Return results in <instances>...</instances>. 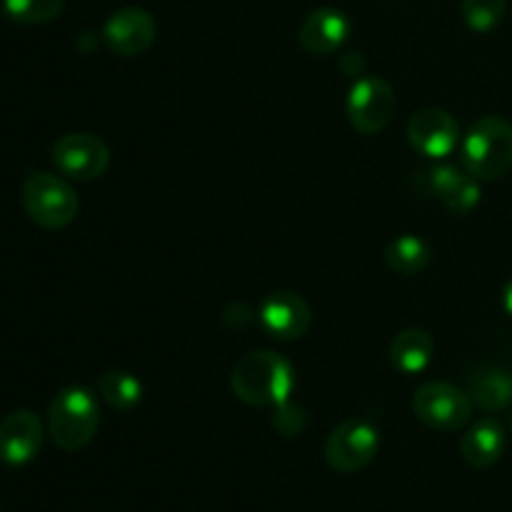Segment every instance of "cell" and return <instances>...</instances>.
Here are the masks:
<instances>
[{"label":"cell","mask_w":512,"mask_h":512,"mask_svg":"<svg viewBox=\"0 0 512 512\" xmlns=\"http://www.w3.org/2000/svg\"><path fill=\"white\" fill-rule=\"evenodd\" d=\"M258 323L265 335L278 340L303 338L313 323L310 305L295 293H273L260 303Z\"/></svg>","instance_id":"obj_11"},{"label":"cell","mask_w":512,"mask_h":512,"mask_svg":"<svg viewBox=\"0 0 512 512\" xmlns=\"http://www.w3.org/2000/svg\"><path fill=\"white\" fill-rule=\"evenodd\" d=\"M100 425V405L88 388H65L48 410V433L60 450H80L93 440Z\"/></svg>","instance_id":"obj_2"},{"label":"cell","mask_w":512,"mask_h":512,"mask_svg":"<svg viewBox=\"0 0 512 512\" xmlns=\"http://www.w3.org/2000/svg\"><path fill=\"white\" fill-rule=\"evenodd\" d=\"M233 393L238 400L253 408H265V405H283L288 403L295 390V370L283 355L270 353V350H258L248 353L233 368Z\"/></svg>","instance_id":"obj_1"},{"label":"cell","mask_w":512,"mask_h":512,"mask_svg":"<svg viewBox=\"0 0 512 512\" xmlns=\"http://www.w3.org/2000/svg\"><path fill=\"white\" fill-rule=\"evenodd\" d=\"M385 263L393 273L415 275L428 268L430 245L420 235H400V238L390 240L385 248Z\"/></svg>","instance_id":"obj_18"},{"label":"cell","mask_w":512,"mask_h":512,"mask_svg":"<svg viewBox=\"0 0 512 512\" xmlns=\"http://www.w3.org/2000/svg\"><path fill=\"white\" fill-rule=\"evenodd\" d=\"M23 210L40 228L60 230L68 228L78 215V195L68 180L53 173H30L20 190Z\"/></svg>","instance_id":"obj_4"},{"label":"cell","mask_w":512,"mask_h":512,"mask_svg":"<svg viewBox=\"0 0 512 512\" xmlns=\"http://www.w3.org/2000/svg\"><path fill=\"white\" fill-rule=\"evenodd\" d=\"M463 168L478 180H498L512 168V125L508 120L480 118L463 140Z\"/></svg>","instance_id":"obj_3"},{"label":"cell","mask_w":512,"mask_h":512,"mask_svg":"<svg viewBox=\"0 0 512 512\" xmlns=\"http://www.w3.org/2000/svg\"><path fill=\"white\" fill-rule=\"evenodd\" d=\"M378 450V428L365 418L345 420L325 440V460L338 473H358L373 463Z\"/></svg>","instance_id":"obj_6"},{"label":"cell","mask_w":512,"mask_h":512,"mask_svg":"<svg viewBox=\"0 0 512 512\" xmlns=\"http://www.w3.org/2000/svg\"><path fill=\"white\" fill-rule=\"evenodd\" d=\"M390 363L405 375H418L433 363L435 340L428 330L408 328L398 333L390 343Z\"/></svg>","instance_id":"obj_17"},{"label":"cell","mask_w":512,"mask_h":512,"mask_svg":"<svg viewBox=\"0 0 512 512\" xmlns=\"http://www.w3.org/2000/svg\"><path fill=\"white\" fill-rule=\"evenodd\" d=\"M468 395L485 413H498L512 405V373L498 365H483L468 378Z\"/></svg>","instance_id":"obj_16"},{"label":"cell","mask_w":512,"mask_h":512,"mask_svg":"<svg viewBox=\"0 0 512 512\" xmlns=\"http://www.w3.org/2000/svg\"><path fill=\"white\" fill-rule=\"evenodd\" d=\"M413 413L423 425L433 430H460L473 415V400L468 390H460L450 383H425L413 395Z\"/></svg>","instance_id":"obj_5"},{"label":"cell","mask_w":512,"mask_h":512,"mask_svg":"<svg viewBox=\"0 0 512 512\" xmlns=\"http://www.w3.org/2000/svg\"><path fill=\"white\" fill-rule=\"evenodd\" d=\"M428 178V190L455 215H465L480 203V185L478 178L460 170L455 165H438V168L425 173Z\"/></svg>","instance_id":"obj_13"},{"label":"cell","mask_w":512,"mask_h":512,"mask_svg":"<svg viewBox=\"0 0 512 512\" xmlns=\"http://www.w3.org/2000/svg\"><path fill=\"white\" fill-rule=\"evenodd\" d=\"M505 448H508V435H505L503 423H498L495 418H483L480 423H475L460 443L465 463L473 465V468L495 465L503 458Z\"/></svg>","instance_id":"obj_15"},{"label":"cell","mask_w":512,"mask_h":512,"mask_svg":"<svg viewBox=\"0 0 512 512\" xmlns=\"http://www.w3.org/2000/svg\"><path fill=\"white\" fill-rule=\"evenodd\" d=\"M340 65H343V70L348 75H363V70H365V60H363V55H360V53L343 55Z\"/></svg>","instance_id":"obj_23"},{"label":"cell","mask_w":512,"mask_h":512,"mask_svg":"<svg viewBox=\"0 0 512 512\" xmlns=\"http://www.w3.org/2000/svg\"><path fill=\"white\" fill-rule=\"evenodd\" d=\"M503 305L508 310V315H512V280H508V285L503 290Z\"/></svg>","instance_id":"obj_24"},{"label":"cell","mask_w":512,"mask_h":512,"mask_svg":"<svg viewBox=\"0 0 512 512\" xmlns=\"http://www.w3.org/2000/svg\"><path fill=\"white\" fill-rule=\"evenodd\" d=\"M43 448V423L33 410H15L0 420V463L28 465Z\"/></svg>","instance_id":"obj_12"},{"label":"cell","mask_w":512,"mask_h":512,"mask_svg":"<svg viewBox=\"0 0 512 512\" xmlns=\"http://www.w3.org/2000/svg\"><path fill=\"white\" fill-rule=\"evenodd\" d=\"M350 20L343 10H313L300 25V45L313 55H330L348 40Z\"/></svg>","instance_id":"obj_14"},{"label":"cell","mask_w":512,"mask_h":512,"mask_svg":"<svg viewBox=\"0 0 512 512\" xmlns=\"http://www.w3.org/2000/svg\"><path fill=\"white\" fill-rule=\"evenodd\" d=\"M408 140L425 158H445L458 148L460 125L448 110L423 108L410 118Z\"/></svg>","instance_id":"obj_10"},{"label":"cell","mask_w":512,"mask_h":512,"mask_svg":"<svg viewBox=\"0 0 512 512\" xmlns=\"http://www.w3.org/2000/svg\"><path fill=\"white\" fill-rule=\"evenodd\" d=\"M100 398L115 410H133L143 400V383L125 370H108L98 383Z\"/></svg>","instance_id":"obj_19"},{"label":"cell","mask_w":512,"mask_h":512,"mask_svg":"<svg viewBox=\"0 0 512 512\" xmlns=\"http://www.w3.org/2000/svg\"><path fill=\"white\" fill-rule=\"evenodd\" d=\"M158 35L155 18L143 8H120L105 20L103 43L120 58L143 55Z\"/></svg>","instance_id":"obj_9"},{"label":"cell","mask_w":512,"mask_h":512,"mask_svg":"<svg viewBox=\"0 0 512 512\" xmlns=\"http://www.w3.org/2000/svg\"><path fill=\"white\" fill-rule=\"evenodd\" d=\"M3 10L20 25L50 23L63 10V0H3Z\"/></svg>","instance_id":"obj_21"},{"label":"cell","mask_w":512,"mask_h":512,"mask_svg":"<svg viewBox=\"0 0 512 512\" xmlns=\"http://www.w3.org/2000/svg\"><path fill=\"white\" fill-rule=\"evenodd\" d=\"M508 10V0H463L460 13H463L465 25L475 33H490L498 28Z\"/></svg>","instance_id":"obj_20"},{"label":"cell","mask_w":512,"mask_h":512,"mask_svg":"<svg viewBox=\"0 0 512 512\" xmlns=\"http://www.w3.org/2000/svg\"><path fill=\"white\" fill-rule=\"evenodd\" d=\"M350 125L363 135H375L390 125L395 115V93L388 80L378 75H360L345 103Z\"/></svg>","instance_id":"obj_7"},{"label":"cell","mask_w":512,"mask_h":512,"mask_svg":"<svg viewBox=\"0 0 512 512\" xmlns=\"http://www.w3.org/2000/svg\"><path fill=\"white\" fill-rule=\"evenodd\" d=\"M53 163L68 178L95 180L108 170L110 150L98 135L68 133L55 140Z\"/></svg>","instance_id":"obj_8"},{"label":"cell","mask_w":512,"mask_h":512,"mask_svg":"<svg viewBox=\"0 0 512 512\" xmlns=\"http://www.w3.org/2000/svg\"><path fill=\"white\" fill-rule=\"evenodd\" d=\"M508 425H510V430H512V415H510V423Z\"/></svg>","instance_id":"obj_25"},{"label":"cell","mask_w":512,"mask_h":512,"mask_svg":"<svg viewBox=\"0 0 512 512\" xmlns=\"http://www.w3.org/2000/svg\"><path fill=\"white\" fill-rule=\"evenodd\" d=\"M275 428L280 430L283 435H288V438H293V435H300L305 428V413L300 405L295 403H283L278 405V413H275Z\"/></svg>","instance_id":"obj_22"}]
</instances>
